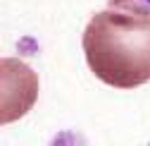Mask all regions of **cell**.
<instances>
[{
	"label": "cell",
	"instance_id": "cell-1",
	"mask_svg": "<svg viewBox=\"0 0 150 146\" xmlns=\"http://www.w3.org/2000/svg\"><path fill=\"white\" fill-rule=\"evenodd\" d=\"M91 72L115 89L150 82V17L110 7L91 17L83 31Z\"/></svg>",
	"mask_w": 150,
	"mask_h": 146
},
{
	"label": "cell",
	"instance_id": "cell-2",
	"mask_svg": "<svg viewBox=\"0 0 150 146\" xmlns=\"http://www.w3.org/2000/svg\"><path fill=\"white\" fill-rule=\"evenodd\" d=\"M38 96V79L19 60H3V122L22 117Z\"/></svg>",
	"mask_w": 150,
	"mask_h": 146
},
{
	"label": "cell",
	"instance_id": "cell-3",
	"mask_svg": "<svg viewBox=\"0 0 150 146\" xmlns=\"http://www.w3.org/2000/svg\"><path fill=\"white\" fill-rule=\"evenodd\" d=\"M110 7L117 10H129V12H138L150 17V0H107Z\"/></svg>",
	"mask_w": 150,
	"mask_h": 146
}]
</instances>
